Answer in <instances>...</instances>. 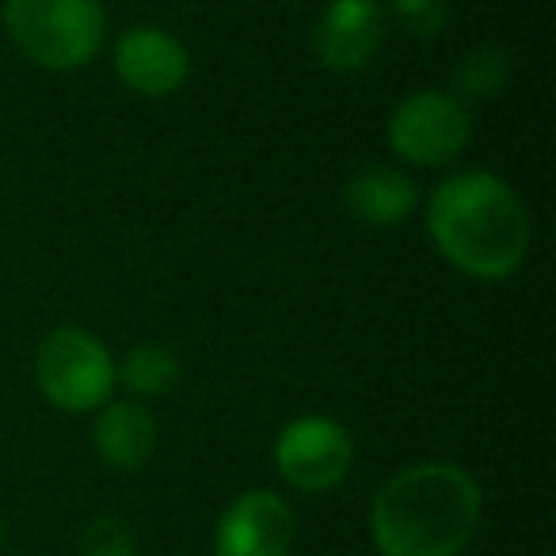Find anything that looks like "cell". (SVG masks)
<instances>
[{
	"label": "cell",
	"mask_w": 556,
	"mask_h": 556,
	"mask_svg": "<svg viewBox=\"0 0 556 556\" xmlns=\"http://www.w3.org/2000/svg\"><path fill=\"white\" fill-rule=\"evenodd\" d=\"M434 248L480 282L510 278L530 252V214L518 191L495 172L472 168L446 176L427 199Z\"/></svg>",
	"instance_id": "1"
},
{
	"label": "cell",
	"mask_w": 556,
	"mask_h": 556,
	"mask_svg": "<svg viewBox=\"0 0 556 556\" xmlns=\"http://www.w3.org/2000/svg\"><path fill=\"white\" fill-rule=\"evenodd\" d=\"M480 484L454 462H419L381 484L370 538L381 556H457L480 522Z\"/></svg>",
	"instance_id": "2"
},
{
	"label": "cell",
	"mask_w": 556,
	"mask_h": 556,
	"mask_svg": "<svg viewBox=\"0 0 556 556\" xmlns=\"http://www.w3.org/2000/svg\"><path fill=\"white\" fill-rule=\"evenodd\" d=\"M4 31L39 70L77 73L108 42V12L100 0H4Z\"/></svg>",
	"instance_id": "3"
},
{
	"label": "cell",
	"mask_w": 556,
	"mask_h": 556,
	"mask_svg": "<svg viewBox=\"0 0 556 556\" xmlns=\"http://www.w3.org/2000/svg\"><path fill=\"white\" fill-rule=\"evenodd\" d=\"M35 386L50 408L85 416L115 396V358L100 336L77 325H58L35 351Z\"/></svg>",
	"instance_id": "4"
},
{
	"label": "cell",
	"mask_w": 556,
	"mask_h": 556,
	"mask_svg": "<svg viewBox=\"0 0 556 556\" xmlns=\"http://www.w3.org/2000/svg\"><path fill=\"white\" fill-rule=\"evenodd\" d=\"M389 149L412 168H442L457 161L472 138L469 108L454 92L419 88L389 115Z\"/></svg>",
	"instance_id": "5"
},
{
	"label": "cell",
	"mask_w": 556,
	"mask_h": 556,
	"mask_svg": "<svg viewBox=\"0 0 556 556\" xmlns=\"http://www.w3.org/2000/svg\"><path fill=\"white\" fill-rule=\"evenodd\" d=\"M355 465L351 431L332 416H298L275 439V469L298 492H332Z\"/></svg>",
	"instance_id": "6"
},
{
	"label": "cell",
	"mask_w": 556,
	"mask_h": 556,
	"mask_svg": "<svg viewBox=\"0 0 556 556\" xmlns=\"http://www.w3.org/2000/svg\"><path fill=\"white\" fill-rule=\"evenodd\" d=\"M389 12L381 0H328L313 31V50L328 73H363L381 54Z\"/></svg>",
	"instance_id": "7"
},
{
	"label": "cell",
	"mask_w": 556,
	"mask_h": 556,
	"mask_svg": "<svg viewBox=\"0 0 556 556\" xmlns=\"http://www.w3.org/2000/svg\"><path fill=\"white\" fill-rule=\"evenodd\" d=\"M290 545L294 510L267 488L240 492L214 526V556H287Z\"/></svg>",
	"instance_id": "8"
},
{
	"label": "cell",
	"mask_w": 556,
	"mask_h": 556,
	"mask_svg": "<svg viewBox=\"0 0 556 556\" xmlns=\"http://www.w3.org/2000/svg\"><path fill=\"white\" fill-rule=\"evenodd\" d=\"M115 73L130 92L149 96V100H164V96L179 92L191 77V58H187L184 42L168 35L164 27H130L118 35L115 42Z\"/></svg>",
	"instance_id": "9"
},
{
	"label": "cell",
	"mask_w": 556,
	"mask_h": 556,
	"mask_svg": "<svg viewBox=\"0 0 556 556\" xmlns=\"http://www.w3.org/2000/svg\"><path fill=\"white\" fill-rule=\"evenodd\" d=\"M92 446L115 472H141L156 454V419L141 401H108L92 424Z\"/></svg>",
	"instance_id": "10"
},
{
	"label": "cell",
	"mask_w": 556,
	"mask_h": 556,
	"mask_svg": "<svg viewBox=\"0 0 556 556\" xmlns=\"http://www.w3.org/2000/svg\"><path fill=\"white\" fill-rule=\"evenodd\" d=\"M419 206V187L408 172L389 168V164H366L348 184V210L355 222L370 229H396Z\"/></svg>",
	"instance_id": "11"
},
{
	"label": "cell",
	"mask_w": 556,
	"mask_h": 556,
	"mask_svg": "<svg viewBox=\"0 0 556 556\" xmlns=\"http://www.w3.org/2000/svg\"><path fill=\"white\" fill-rule=\"evenodd\" d=\"M179 366L176 351L164 348V343H138L123 355V363H115V378L126 393L134 396H168L179 386Z\"/></svg>",
	"instance_id": "12"
},
{
	"label": "cell",
	"mask_w": 556,
	"mask_h": 556,
	"mask_svg": "<svg viewBox=\"0 0 556 556\" xmlns=\"http://www.w3.org/2000/svg\"><path fill=\"white\" fill-rule=\"evenodd\" d=\"M510 80V58L500 47H477L462 58L454 73V96L462 103L469 100H495Z\"/></svg>",
	"instance_id": "13"
},
{
	"label": "cell",
	"mask_w": 556,
	"mask_h": 556,
	"mask_svg": "<svg viewBox=\"0 0 556 556\" xmlns=\"http://www.w3.org/2000/svg\"><path fill=\"white\" fill-rule=\"evenodd\" d=\"M80 556H138V533L123 515H92L80 530Z\"/></svg>",
	"instance_id": "14"
},
{
	"label": "cell",
	"mask_w": 556,
	"mask_h": 556,
	"mask_svg": "<svg viewBox=\"0 0 556 556\" xmlns=\"http://www.w3.org/2000/svg\"><path fill=\"white\" fill-rule=\"evenodd\" d=\"M386 12H393L396 24L408 35H416V39H434L450 24L446 0H389Z\"/></svg>",
	"instance_id": "15"
},
{
	"label": "cell",
	"mask_w": 556,
	"mask_h": 556,
	"mask_svg": "<svg viewBox=\"0 0 556 556\" xmlns=\"http://www.w3.org/2000/svg\"><path fill=\"white\" fill-rule=\"evenodd\" d=\"M4 541H9V530H4V522H0V553H4Z\"/></svg>",
	"instance_id": "16"
}]
</instances>
